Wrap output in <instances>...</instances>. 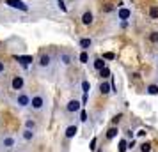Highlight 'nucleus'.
I'll list each match as a JSON object with an SVG mask.
<instances>
[{"label":"nucleus","instance_id":"nucleus-18","mask_svg":"<svg viewBox=\"0 0 158 152\" xmlns=\"http://www.w3.org/2000/svg\"><path fill=\"white\" fill-rule=\"evenodd\" d=\"M146 92L151 95H158V85H148L146 87Z\"/></svg>","mask_w":158,"mask_h":152},{"label":"nucleus","instance_id":"nucleus-30","mask_svg":"<svg viewBox=\"0 0 158 152\" xmlns=\"http://www.w3.org/2000/svg\"><path fill=\"white\" fill-rule=\"evenodd\" d=\"M89 149H91V150H94V149H96V138H93V140H91V147H89Z\"/></svg>","mask_w":158,"mask_h":152},{"label":"nucleus","instance_id":"nucleus-28","mask_svg":"<svg viewBox=\"0 0 158 152\" xmlns=\"http://www.w3.org/2000/svg\"><path fill=\"white\" fill-rule=\"evenodd\" d=\"M80 120H82V122H87V113L84 111V110L80 111Z\"/></svg>","mask_w":158,"mask_h":152},{"label":"nucleus","instance_id":"nucleus-11","mask_svg":"<svg viewBox=\"0 0 158 152\" xmlns=\"http://www.w3.org/2000/svg\"><path fill=\"white\" fill-rule=\"evenodd\" d=\"M93 21H94L93 13H91V11H85V13L82 14V23H84V25H93Z\"/></svg>","mask_w":158,"mask_h":152},{"label":"nucleus","instance_id":"nucleus-22","mask_svg":"<svg viewBox=\"0 0 158 152\" xmlns=\"http://www.w3.org/2000/svg\"><path fill=\"white\" fill-rule=\"evenodd\" d=\"M140 152H151V143L149 142H144L142 145H140V149H139Z\"/></svg>","mask_w":158,"mask_h":152},{"label":"nucleus","instance_id":"nucleus-10","mask_svg":"<svg viewBox=\"0 0 158 152\" xmlns=\"http://www.w3.org/2000/svg\"><path fill=\"white\" fill-rule=\"evenodd\" d=\"M117 18H119V20H128V18H131V11L126 9V7H121L117 11Z\"/></svg>","mask_w":158,"mask_h":152},{"label":"nucleus","instance_id":"nucleus-12","mask_svg":"<svg viewBox=\"0 0 158 152\" xmlns=\"http://www.w3.org/2000/svg\"><path fill=\"white\" fill-rule=\"evenodd\" d=\"M22 138L25 142H32L34 138H36V131H30V129H23L22 133Z\"/></svg>","mask_w":158,"mask_h":152},{"label":"nucleus","instance_id":"nucleus-26","mask_svg":"<svg viewBox=\"0 0 158 152\" xmlns=\"http://www.w3.org/2000/svg\"><path fill=\"white\" fill-rule=\"evenodd\" d=\"M149 41H151V43H158V32L149 34Z\"/></svg>","mask_w":158,"mask_h":152},{"label":"nucleus","instance_id":"nucleus-9","mask_svg":"<svg viewBox=\"0 0 158 152\" xmlns=\"http://www.w3.org/2000/svg\"><path fill=\"white\" fill-rule=\"evenodd\" d=\"M77 133H78V127H77V126H68L66 131H64V136L68 138V140H71V138L77 136Z\"/></svg>","mask_w":158,"mask_h":152},{"label":"nucleus","instance_id":"nucleus-31","mask_svg":"<svg viewBox=\"0 0 158 152\" xmlns=\"http://www.w3.org/2000/svg\"><path fill=\"white\" fill-rule=\"evenodd\" d=\"M119 120H121V115H115L114 119H112V122L114 124H119Z\"/></svg>","mask_w":158,"mask_h":152},{"label":"nucleus","instance_id":"nucleus-3","mask_svg":"<svg viewBox=\"0 0 158 152\" xmlns=\"http://www.w3.org/2000/svg\"><path fill=\"white\" fill-rule=\"evenodd\" d=\"M15 103H16V106H18V108H27V106L30 104V95L25 94V92H20V94L16 95Z\"/></svg>","mask_w":158,"mask_h":152},{"label":"nucleus","instance_id":"nucleus-1","mask_svg":"<svg viewBox=\"0 0 158 152\" xmlns=\"http://www.w3.org/2000/svg\"><path fill=\"white\" fill-rule=\"evenodd\" d=\"M30 108L34 110V111H43L44 106H46V97L43 94H34L30 97Z\"/></svg>","mask_w":158,"mask_h":152},{"label":"nucleus","instance_id":"nucleus-34","mask_svg":"<svg viewBox=\"0 0 158 152\" xmlns=\"http://www.w3.org/2000/svg\"><path fill=\"white\" fill-rule=\"evenodd\" d=\"M15 152H23V150H15Z\"/></svg>","mask_w":158,"mask_h":152},{"label":"nucleus","instance_id":"nucleus-24","mask_svg":"<svg viewBox=\"0 0 158 152\" xmlns=\"http://www.w3.org/2000/svg\"><path fill=\"white\" fill-rule=\"evenodd\" d=\"M126 145H128V142L123 138L121 142H119V152H126Z\"/></svg>","mask_w":158,"mask_h":152},{"label":"nucleus","instance_id":"nucleus-8","mask_svg":"<svg viewBox=\"0 0 158 152\" xmlns=\"http://www.w3.org/2000/svg\"><path fill=\"white\" fill-rule=\"evenodd\" d=\"M78 46L82 48V51H87L91 46H93V39H91V37H84V39L78 41Z\"/></svg>","mask_w":158,"mask_h":152},{"label":"nucleus","instance_id":"nucleus-20","mask_svg":"<svg viewBox=\"0 0 158 152\" xmlns=\"http://www.w3.org/2000/svg\"><path fill=\"white\" fill-rule=\"evenodd\" d=\"M25 129L36 131V129H37V124L34 122V120H27V122H25Z\"/></svg>","mask_w":158,"mask_h":152},{"label":"nucleus","instance_id":"nucleus-25","mask_svg":"<svg viewBox=\"0 0 158 152\" xmlns=\"http://www.w3.org/2000/svg\"><path fill=\"white\" fill-rule=\"evenodd\" d=\"M87 60H89L87 51H82V53H80V62H82V64H87Z\"/></svg>","mask_w":158,"mask_h":152},{"label":"nucleus","instance_id":"nucleus-23","mask_svg":"<svg viewBox=\"0 0 158 152\" xmlns=\"http://www.w3.org/2000/svg\"><path fill=\"white\" fill-rule=\"evenodd\" d=\"M100 74H101V78H108V76H110V69H108L107 65H105V67H103V69L100 71Z\"/></svg>","mask_w":158,"mask_h":152},{"label":"nucleus","instance_id":"nucleus-5","mask_svg":"<svg viewBox=\"0 0 158 152\" xmlns=\"http://www.w3.org/2000/svg\"><path fill=\"white\" fill-rule=\"evenodd\" d=\"M37 67H39V69H50L52 67V57L48 55V53H43V55L39 57Z\"/></svg>","mask_w":158,"mask_h":152},{"label":"nucleus","instance_id":"nucleus-29","mask_svg":"<svg viewBox=\"0 0 158 152\" xmlns=\"http://www.w3.org/2000/svg\"><path fill=\"white\" fill-rule=\"evenodd\" d=\"M4 72H6V64L0 60V74H4Z\"/></svg>","mask_w":158,"mask_h":152},{"label":"nucleus","instance_id":"nucleus-33","mask_svg":"<svg viewBox=\"0 0 158 152\" xmlns=\"http://www.w3.org/2000/svg\"><path fill=\"white\" fill-rule=\"evenodd\" d=\"M133 147H135V143H133V142H130V143L126 145V149H133Z\"/></svg>","mask_w":158,"mask_h":152},{"label":"nucleus","instance_id":"nucleus-14","mask_svg":"<svg viewBox=\"0 0 158 152\" xmlns=\"http://www.w3.org/2000/svg\"><path fill=\"white\" fill-rule=\"evenodd\" d=\"M16 60H18V62H20V64L23 65V67H27V65L30 64V62H34V58L32 57H29V55H25V57H15Z\"/></svg>","mask_w":158,"mask_h":152},{"label":"nucleus","instance_id":"nucleus-7","mask_svg":"<svg viewBox=\"0 0 158 152\" xmlns=\"http://www.w3.org/2000/svg\"><path fill=\"white\" fill-rule=\"evenodd\" d=\"M6 6H9L13 9H20V11H29V6L25 2H22V0H7Z\"/></svg>","mask_w":158,"mask_h":152},{"label":"nucleus","instance_id":"nucleus-21","mask_svg":"<svg viewBox=\"0 0 158 152\" xmlns=\"http://www.w3.org/2000/svg\"><path fill=\"white\" fill-rule=\"evenodd\" d=\"M149 16L153 18V20H156L158 18V6H153V7L149 9Z\"/></svg>","mask_w":158,"mask_h":152},{"label":"nucleus","instance_id":"nucleus-19","mask_svg":"<svg viewBox=\"0 0 158 152\" xmlns=\"http://www.w3.org/2000/svg\"><path fill=\"white\" fill-rule=\"evenodd\" d=\"M89 90H91V83L87 80H82V92L84 94H89Z\"/></svg>","mask_w":158,"mask_h":152},{"label":"nucleus","instance_id":"nucleus-6","mask_svg":"<svg viewBox=\"0 0 158 152\" xmlns=\"http://www.w3.org/2000/svg\"><path fill=\"white\" fill-rule=\"evenodd\" d=\"M80 108H82V103L78 99H71V101H68V104H66V111L68 113H77V111H80Z\"/></svg>","mask_w":158,"mask_h":152},{"label":"nucleus","instance_id":"nucleus-2","mask_svg":"<svg viewBox=\"0 0 158 152\" xmlns=\"http://www.w3.org/2000/svg\"><path fill=\"white\" fill-rule=\"evenodd\" d=\"M16 145V138L11 134H4L0 136V152H7Z\"/></svg>","mask_w":158,"mask_h":152},{"label":"nucleus","instance_id":"nucleus-13","mask_svg":"<svg viewBox=\"0 0 158 152\" xmlns=\"http://www.w3.org/2000/svg\"><path fill=\"white\" fill-rule=\"evenodd\" d=\"M59 60L62 62V65H66V67H68V65L71 64V55H69V53H66V51H62V53L59 55Z\"/></svg>","mask_w":158,"mask_h":152},{"label":"nucleus","instance_id":"nucleus-4","mask_svg":"<svg viewBox=\"0 0 158 152\" xmlns=\"http://www.w3.org/2000/svg\"><path fill=\"white\" fill-rule=\"evenodd\" d=\"M23 87H25V78L20 76V74L13 76V80H11V88L18 92V90H23Z\"/></svg>","mask_w":158,"mask_h":152},{"label":"nucleus","instance_id":"nucleus-27","mask_svg":"<svg viewBox=\"0 0 158 152\" xmlns=\"http://www.w3.org/2000/svg\"><path fill=\"white\" fill-rule=\"evenodd\" d=\"M105 58H107V60H114V58H115V55H114V53H110V51H108V53H103V60H105Z\"/></svg>","mask_w":158,"mask_h":152},{"label":"nucleus","instance_id":"nucleus-16","mask_svg":"<svg viewBox=\"0 0 158 152\" xmlns=\"http://www.w3.org/2000/svg\"><path fill=\"white\" fill-rule=\"evenodd\" d=\"M103 67H105V60H103V58H96V60H94V69H96V71H101Z\"/></svg>","mask_w":158,"mask_h":152},{"label":"nucleus","instance_id":"nucleus-35","mask_svg":"<svg viewBox=\"0 0 158 152\" xmlns=\"http://www.w3.org/2000/svg\"><path fill=\"white\" fill-rule=\"evenodd\" d=\"M156 60H158V55H156Z\"/></svg>","mask_w":158,"mask_h":152},{"label":"nucleus","instance_id":"nucleus-32","mask_svg":"<svg viewBox=\"0 0 158 152\" xmlns=\"http://www.w3.org/2000/svg\"><path fill=\"white\" fill-rule=\"evenodd\" d=\"M137 134H139V136H146V129H140Z\"/></svg>","mask_w":158,"mask_h":152},{"label":"nucleus","instance_id":"nucleus-15","mask_svg":"<svg viewBox=\"0 0 158 152\" xmlns=\"http://www.w3.org/2000/svg\"><path fill=\"white\" fill-rule=\"evenodd\" d=\"M110 90H112V87H110V83H108V81H101V83H100V92L103 95H107Z\"/></svg>","mask_w":158,"mask_h":152},{"label":"nucleus","instance_id":"nucleus-17","mask_svg":"<svg viewBox=\"0 0 158 152\" xmlns=\"http://www.w3.org/2000/svg\"><path fill=\"white\" fill-rule=\"evenodd\" d=\"M117 133H119V129H117V127L114 126V127H110V129L107 131V138H108V140H112V138L117 136Z\"/></svg>","mask_w":158,"mask_h":152}]
</instances>
